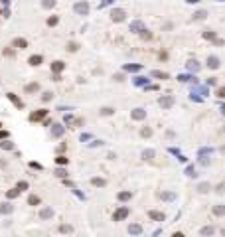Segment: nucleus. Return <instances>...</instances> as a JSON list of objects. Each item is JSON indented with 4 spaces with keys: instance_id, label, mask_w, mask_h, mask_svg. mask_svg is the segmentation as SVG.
<instances>
[{
    "instance_id": "obj_32",
    "label": "nucleus",
    "mask_w": 225,
    "mask_h": 237,
    "mask_svg": "<svg viewBox=\"0 0 225 237\" xmlns=\"http://www.w3.org/2000/svg\"><path fill=\"white\" fill-rule=\"evenodd\" d=\"M0 127H2V124H0Z\"/></svg>"
},
{
    "instance_id": "obj_23",
    "label": "nucleus",
    "mask_w": 225,
    "mask_h": 237,
    "mask_svg": "<svg viewBox=\"0 0 225 237\" xmlns=\"http://www.w3.org/2000/svg\"><path fill=\"white\" fill-rule=\"evenodd\" d=\"M124 215H127V210H120L119 214L115 215V219H120V217H124Z\"/></svg>"
},
{
    "instance_id": "obj_11",
    "label": "nucleus",
    "mask_w": 225,
    "mask_h": 237,
    "mask_svg": "<svg viewBox=\"0 0 225 237\" xmlns=\"http://www.w3.org/2000/svg\"><path fill=\"white\" fill-rule=\"evenodd\" d=\"M160 105H162V107H170V105H172V97H164V99H160Z\"/></svg>"
},
{
    "instance_id": "obj_10",
    "label": "nucleus",
    "mask_w": 225,
    "mask_h": 237,
    "mask_svg": "<svg viewBox=\"0 0 225 237\" xmlns=\"http://www.w3.org/2000/svg\"><path fill=\"white\" fill-rule=\"evenodd\" d=\"M28 61H30V65H40L41 63V56H32Z\"/></svg>"
},
{
    "instance_id": "obj_5",
    "label": "nucleus",
    "mask_w": 225,
    "mask_h": 237,
    "mask_svg": "<svg viewBox=\"0 0 225 237\" xmlns=\"http://www.w3.org/2000/svg\"><path fill=\"white\" fill-rule=\"evenodd\" d=\"M112 20H116V22L124 20V12L123 10H112Z\"/></svg>"
},
{
    "instance_id": "obj_8",
    "label": "nucleus",
    "mask_w": 225,
    "mask_h": 237,
    "mask_svg": "<svg viewBox=\"0 0 225 237\" xmlns=\"http://www.w3.org/2000/svg\"><path fill=\"white\" fill-rule=\"evenodd\" d=\"M207 65H209L211 69H217L219 67V59L217 57H209V59H207Z\"/></svg>"
},
{
    "instance_id": "obj_1",
    "label": "nucleus",
    "mask_w": 225,
    "mask_h": 237,
    "mask_svg": "<svg viewBox=\"0 0 225 237\" xmlns=\"http://www.w3.org/2000/svg\"><path fill=\"white\" fill-rule=\"evenodd\" d=\"M12 45H14L16 49H26L28 48V41L24 38H14V41H12Z\"/></svg>"
},
{
    "instance_id": "obj_20",
    "label": "nucleus",
    "mask_w": 225,
    "mask_h": 237,
    "mask_svg": "<svg viewBox=\"0 0 225 237\" xmlns=\"http://www.w3.org/2000/svg\"><path fill=\"white\" fill-rule=\"evenodd\" d=\"M55 24H57V18H55V16L48 18V26H55Z\"/></svg>"
},
{
    "instance_id": "obj_18",
    "label": "nucleus",
    "mask_w": 225,
    "mask_h": 237,
    "mask_svg": "<svg viewBox=\"0 0 225 237\" xmlns=\"http://www.w3.org/2000/svg\"><path fill=\"white\" fill-rule=\"evenodd\" d=\"M55 162H57V164H67L69 160H67L65 156H57V158H55Z\"/></svg>"
},
{
    "instance_id": "obj_4",
    "label": "nucleus",
    "mask_w": 225,
    "mask_h": 237,
    "mask_svg": "<svg viewBox=\"0 0 225 237\" xmlns=\"http://www.w3.org/2000/svg\"><path fill=\"white\" fill-rule=\"evenodd\" d=\"M8 99H10V101H12V103H14V105H16V107H18V109H22V107H24V103H22V101H20V99H18V97H16V95H14V93H8Z\"/></svg>"
},
{
    "instance_id": "obj_26",
    "label": "nucleus",
    "mask_w": 225,
    "mask_h": 237,
    "mask_svg": "<svg viewBox=\"0 0 225 237\" xmlns=\"http://www.w3.org/2000/svg\"><path fill=\"white\" fill-rule=\"evenodd\" d=\"M205 18V12H198V14H195V20H203Z\"/></svg>"
},
{
    "instance_id": "obj_9",
    "label": "nucleus",
    "mask_w": 225,
    "mask_h": 237,
    "mask_svg": "<svg viewBox=\"0 0 225 237\" xmlns=\"http://www.w3.org/2000/svg\"><path fill=\"white\" fill-rule=\"evenodd\" d=\"M144 115H146V113H144V111H142V109H136V111H134V113H132V119H136V120H140V119H144Z\"/></svg>"
},
{
    "instance_id": "obj_19",
    "label": "nucleus",
    "mask_w": 225,
    "mask_h": 237,
    "mask_svg": "<svg viewBox=\"0 0 225 237\" xmlns=\"http://www.w3.org/2000/svg\"><path fill=\"white\" fill-rule=\"evenodd\" d=\"M203 38H207V40H215V34H213L211 30H207L205 34H203Z\"/></svg>"
},
{
    "instance_id": "obj_13",
    "label": "nucleus",
    "mask_w": 225,
    "mask_h": 237,
    "mask_svg": "<svg viewBox=\"0 0 225 237\" xmlns=\"http://www.w3.org/2000/svg\"><path fill=\"white\" fill-rule=\"evenodd\" d=\"M91 184H93V186H105V180H103V178H93Z\"/></svg>"
},
{
    "instance_id": "obj_14",
    "label": "nucleus",
    "mask_w": 225,
    "mask_h": 237,
    "mask_svg": "<svg viewBox=\"0 0 225 237\" xmlns=\"http://www.w3.org/2000/svg\"><path fill=\"white\" fill-rule=\"evenodd\" d=\"M75 10H77V12H83V14H85V12H87V4H77V6H75Z\"/></svg>"
},
{
    "instance_id": "obj_22",
    "label": "nucleus",
    "mask_w": 225,
    "mask_h": 237,
    "mask_svg": "<svg viewBox=\"0 0 225 237\" xmlns=\"http://www.w3.org/2000/svg\"><path fill=\"white\" fill-rule=\"evenodd\" d=\"M52 97H53V95H52V93H49V91H48V93H44V97H41V101H45V103H48V101H49V99H52Z\"/></svg>"
},
{
    "instance_id": "obj_28",
    "label": "nucleus",
    "mask_w": 225,
    "mask_h": 237,
    "mask_svg": "<svg viewBox=\"0 0 225 237\" xmlns=\"http://www.w3.org/2000/svg\"><path fill=\"white\" fill-rule=\"evenodd\" d=\"M26 188H28L26 182H20V184H18V190H20V192H22V190H26Z\"/></svg>"
},
{
    "instance_id": "obj_17",
    "label": "nucleus",
    "mask_w": 225,
    "mask_h": 237,
    "mask_svg": "<svg viewBox=\"0 0 225 237\" xmlns=\"http://www.w3.org/2000/svg\"><path fill=\"white\" fill-rule=\"evenodd\" d=\"M67 49H69V52H77V49H79V44H75V41H71V44L67 45Z\"/></svg>"
},
{
    "instance_id": "obj_27",
    "label": "nucleus",
    "mask_w": 225,
    "mask_h": 237,
    "mask_svg": "<svg viewBox=\"0 0 225 237\" xmlns=\"http://www.w3.org/2000/svg\"><path fill=\"white\" fill-rule=\"evenodd\" d=\"M49 215H52V210H44V211H41V217H49Z\"/></svg>"
},
{
    "instance_id": "obj_21",
    "label": "nucleus",
    "mask_w": 225,
    "mask_h": 237,
    "mask_svg": "<svg viewBox=\"0 0 225 237\" xmlns=\"http://www.w3.org/2000/svg\"><path fill=\"white\" fill-rule=\"evenodd\" d=\"M119 198H120V199H128V198H130V192H120Z\"/></svg>"
},
{
    "instance_id": "obj_3",
    "label": "nucleus",
    "mask_w": 225,
    "mask_h": 237,
    "mask_svg": "<svg viewBox=\"0 0 225 237\" xmlns=\"http://www.w3.org/2000/svg\"><path fill=\"white\" fill-rule=\"evenodd\" d=\"M63 69H65V63H63V61H53V63H52V71H53V73H61Z\"/></svg>"
},
{
    "instance_id": "obj_6",
    "label": "nucleus",
    "mask_w": 225,
    "mask_h": 237,
    "mask_svg": "<svg viewBox=\"0 0 225 237\" xmlns=\"http://www.w3.org/2000/svg\"><path fill=\"white\" fill-rule=\"evenodd\" d=\"M36 91H40V83H30V85H26V93H36Z\"/></svg>"
},
{
    "instance_id": "obj_31",
    "label": "nucleus",
    "mask_w": 225,
    "mask_h": 237,
    "mask_svg": "<svg viewBox=\"0 0 225 237\" xmlns=\"http://www.w3.org/2000/svg\"><path fill=\"white\" fill-rule=\"evenodd\" d=\"M6 136H8V132H6V131H0V138H6Z\"/></svg>"
},
{
    "instance_id": "obj_29",
    "label": "nucleus",
    "mask_w": 225,
    "mask_h": 237,
    "mask_svg": "<svg viewBox=\"0 0 225 237\" xmlns=\"http://www.w3.org/2000/svg\"><path fill=\"white\" fill-rule=\"evenodd\" d=\"M0 148H6V150H10L12 144H10V142H2V144H0Z\"/></svg>"
},
{
    "instance_id": "obj_16",
    "label": "nucleus",
    "mask_w": 225,
    "mask_h": 237,
    "mask_svg": "<svg viewBox=\"0 0 225 237\" xmlns=\"http://www.w3.org/2000/svg\"><path fill=\"white\" fill-rule=\"evenodd\" d=\"M101 113H103V115H112V113H115V109H111V107H103Z\"/></svg>"
},
{
    "instance_id": "obj_25",
    "label": "nucleus",
    "mask_w": 225,
    "mask_h": 237,
    "mask_svg": "<svg viewBox=\"0 0 225 237\" xmlns=\"http://www.w3.org/2000/svg\"><path fill=\"white\" fill-rule=\"evenodd\" d=\"M156 77H162V79H168V73H160V71H154Z\"/></svg>"
},
{
    "instance_id": "obj_2",
    "label": "nucleus",
    "mask_w": 225,
    "mask_h": 237,
    "mask_svg": "<svg viewBox=\"0 0 225 237\" xmlns=\"http://www.w3.org/2000/svg\"><path fill=\"white\" fill-rule=\"evenodd\" d=\"M45 115H48V109H40L38 113H32L30 115V120H40V119H44Z\"/></svg>"
},
{
    "instance_id": "obj_30",
    "label": "nucleus",
    "mask_w": 225,
    "mask_h": 237,
    "mask_svg": "<svg viewBox=\"0 0 225 237\" xmlns=\"http://www.w3.org/2000/svg\"><path fill=\"white\" fill-rule=\"evenodd\" d=\"M202 233H203V235H207V233H213V227H205V229H203Z\"/></svg>"
},
{
    "instance_id": "obj_7",
    "label": "nucleus",
    "mask_w": 225,
    "mask_h": 237,
    "mask_svg": "<svg viewBox=\"0 0 225 237\" xmlns=\"http://www.w3.org/2000/svg\"><path fill=\"white\" fill-rule=\"evenodd\" d=\"M148 215L152 219H156V221H164V214H160V211H150Z\"/></svg>"
},
{
    "instance_id": "obj_15",
    "label": "nucleus",
    "mask_w": 225,
    "mask_h": 237,
    "mask_svg": "<svg viewBox=\"0 0 225 237\" xmlns=\"http://www.w3.org/2000/svg\"><path fill=\"white\" fill-rule=\"evenodd\" d=\"M59 231H63V233H71L73 227H71V225H61V227H59Z\"/></svg>"
},
{
    "instance_id": "obj_12",
    "label": "nucleus",
    "mask_w": 225,
    "mask_h": 237,
    "mask_svg": "<svg viewBox=\"0 0 225 237\" xmlns=\"http://www.w3.org/2000/svg\"><path fill=\"white\" fill-rule=\"evenodd\" d=\"M28 203H30V206H38V203H40V198H38V196H30V198H28Z\"/></svg>"
},
{
    "instance_id": "obj_24",
    "label": "nucleus",
    "mask_w": 225,
    "mask_h": 237,
    "mask_svg": "<svg viewBox=\"0 0 225 237\" xmlns=\"http://www.w3.org/2000/svg\"><path fill=\"white\" fill-rule=\"evenodd\" d=\"M140 135H142V136H150V135H152V131H150V128H142Z\"/></svg>"
}]
</instances>
